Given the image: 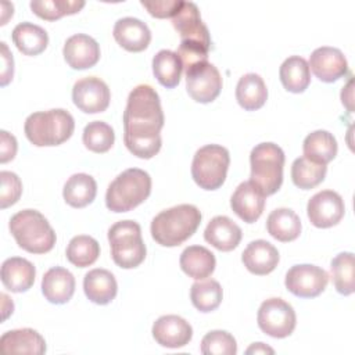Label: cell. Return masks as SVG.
I'll list each match as a JSON object with an SVG mask.
<instances>
[{
    "label": "cell",
    "mask_w": 355,
    "mask_h": 355,
    "mask_svg": "<svg viewBox=\"0 0 355 355\" xmlns=\"http://www.w3.org/2000/svg\"><path fill=\"white\" fill-rule=\"evenodd\" d=\"M83 290L86 297L98 305L110 304L118 291L115 276L107 269H92L85 275Z\"/></svg>",
    "instance_id": "obj_25"
},
{
    "label": "cell",
    "mask_w": 355,
    "mask_h": 355,
    "mask_svg": "<svg viewBox=\"0 0 355 355\" xmlns=\"http://www.w3.org/2000/svg\"><path fill=\"white\" fill-rule=\"evenodd\" d=\"M72 100L80 111L97 114L108 108L111 93L104 80L96 76H86L73 85Z\"/></svg>",
    "instance_id": "obj_12"
},
{
    "label": "cell",
    "mask_w": 355,
    "mask_h": 355,
    "mask_svg": "<svg viewBox=\"0 0 355 355\" xmlns=\"http://www.w3.org/2000/svg\"><path fill=\"white\" fill-rule=\"evenodd\" d=\"M85 7L83 0H32L31 10L42 19L55 21L64 15L79 12Z\"/></svg>",
    "instance_id": "obj_38"
},
{
    "label": "cell",
    "mask_w": 355,
    "mask_h": 355,
    "mask_svg": "<svg viewBox=\"0 0 355 355\" xmlns=\"http://www.w3.org/2000/svg\"><path fill=\"white\" fill-rule=\"evenodd\" d=\"M230 155L219 144H207L197 150L191 162V176L204 190L219 189L226 179Z\"/></svg>",
    "instance_id": "obj_8"
},
{
    "label": "cell",
    "mask_w": 355,
    "mask_h": 355,
    "mask_svg": "<svg viewBox=\"0 0 355 355\" xmlns=\"http://www.w3.org/2000/svg\"><path fill=\"white\" fill-rule=\"evenodd\" d=\"M258 326L259 329L275 338L288 337L297 323L294 308L282 298L265 300L258 309Z\"/></svg>",
    "instance_id": "obj_9"
},
{
    "label": "cell",
    "mask_w": 355,
    "mask_h": 355,
    "mask_svg": "<svg viewBox=\"0 0 355 355\" xmlns=\"http://www.w3.org/2000/svg\"><path fill=\"white\" fill-rule=\"evenodd\" d=\"M140 4L155 18H172L178 10L182 7V0H154V1H144L141 0Z\"/></svg>",
    "instance_id": "obj_43"
},
{
    "label": "cell",
    "mask_w": 355,
    "mask_h": 355,
    "mask_svg": "<svg viewBox=\"0 0 355 355\" xmlns=\"http://www.w3.org/2000/svg\"><path fill=\"white\" fill-rule=\"evenodd\" d=\"M42 293L51 304H65L75 293L73 275L61 266L49 269L42 279Z\"/></svg>",
    "instance_id": "obj_24"
},
{
    "label": "cell",
    "mask_w": 355,
    "mask_h": 355,
    "mask_svg": "<svg viewBox=\"0 0 355 355\" xmlns=\"http://www.w3.org/2000/svg\"><path fill=\"white\" fill-rule=\"evenodd\" d=\"M336 137L327 130H315L309 133L302 144L304 157L316 162L327 165L337 155Z\"/></svg>",
    "instance_id": "obj_32"
},
{
    "label": "cell",
    "mask_w": 355,
    "mask_h": 355,
    "mask_svg": "<svg viewBox=\"0 0 355 355\" xmlns=\"http://www.w3.org/2000/svg\"><path fill=\"white\" fill-rule=\"evenodd\" d=\"M12 42L25 55H37L49 44L47 32L32 22H21L12 31Z\"/></svg>",
    "instance_id": "obj_29"
},
{
    "label": "cell",
    "mask_w": 355,
    "mask_h": 355,
    "mask_svg": "<svg viewBox=\"0 0 355 355\" xmlns=\"http://www.w3.org/2000/svg\"><path fill=\"white\" fill-rule=\"evenodd\" d=\"M179 263L189 277L201 280L214 273L216 259L208 248L202 245H190L180 254Z\"/></svg>",
    "instance_id": "obj_26"
},
{
    "label": "cell",
    "mask_w": 355,
    "mask_h": 355,
    "mask_svg": "<svg viewBox=\"0 0 355 355\" xmlns=\"http://www.w3.org/2000/svg\"><path fill=\"white\" fill-rule=\"evenodd\" d=\"M82 139L87 150L101 154L107 153L112 147L115 141V133L108 123L103 121H93L85 126Z\"/></svg>",
    "instance_id": "obj_39"
},
{
    "label": "cell",
    "mask_w": 355,
    "mask_h": 355,
    "mask_svg": "<svg viewBox=\"0 0 355 355\" xmlns=\"http://www.w3.org/2000/svg\"><path fill=\"white\" fill-rule=\"evenodd\" d=\"M251 182L266 197L275 194L283 183L284 153L275 143H259L250 154Z\"/></svg>",
    "instance_id": "obj_6"
},
{
    "label": "cell",
    "mask_w": 355,
    "mask_h": 355,
    "mask_svg": "<svg viewBox=\"0 0 355 355\" xmlns=\"http://www.w3.org/2000/svg\"><path fill=\"white\" fill-rule=\"evenodd\" d=\"M100 255V244L96 239L80 234L71 239L67 247V258L68 261L78 266L86 268L93 265Z\"/></svg>",
    "instance_id": "obj_36"
},
{
    "label": "cell",
    "mask_w": 355,
    "mask_h": 355,
    "mask_svg": "<svg viewBox=\"0 0 355 355\" xmlns=\"http://www.w3.org/2000/svg\"><path fill=\"white\" fill-rule=\"evenodd\" d=\"M327 282L329 275L323 268L302 263L288 269L284 284L291 294L300 298H313L324 291Z\"/></svg>",
    "instance_id": "obj_11"
},
{
    "label": "cell",
    "mask_w": 355,
    "mask_h": 355,
    "mask_svg": "<svg viewBox=\"0 0 355 355\" xmlns=\"http://www.w3.org/2000/svg\"><path fill=\"white\" fill-rule=\"evenodd\" d=\"M97 194V183L87 173H75L64 184L62 196L68 205L83 208L93 202Z\"/></svg>",
    "instance_id": "obj_30"
},
{
    "label": "cell",
    "mask_w": 355,
    "mask_h": 355,
    "mask_svg": "<svg viewBox=\"0 0 355 355\" xmlns=\"http://www.w3.org/2000/svg\"><path fill=\"white\" fill-rule=\"evenodd\" d=\"M183 65L172 50H159L153 58V72L157 80L166 89H172L179 85Z\"/></svg>",
    "instance_id": "obj_33"
},
{
    "label": "cell",
    "mask_w": 355,
    "mask_h": 355,
    "mask_svg": "<svg viewBox=\"0 0 355 355\" xmlns=\"http://www.w3.org/2000/svg\"><path fill=\"white\" fill-rule=\"evenodd\" d=\"M1 144H0V162L6 164L11 161L17 154V140L7 130H1Z\"/></svg>",
    "instance_id": "obj_44"
},
{
    "label": "cell",
    "mask_w": 355,
    "mask_h": 355,
    "mask_svg": "<svg viewBox=\"0 0 355 355\" xmlns=\"http://www.w3.org/2000/svg\"><path fill=\"white\" fill-rule=\"evenodd\" d=\"M0 179H1L0 205L4 209L10 205H14L19 200L22 194V182L18 178V175L10 171H1Z\"/></svg>",
    "instance_id": "obj_42"
},
{
    "label": "cell",
    "mask_w": 355,
    "mask_h": 355,
    "mask_svg": "<svg viewBox=\"0 0 355 355\" xmlns=\"http://www.w3.org/2000/svg\"><path fill=\"white\" fill-rule=\"evenodd\" d=\"M245 352L247 354H273L275 351L263 343H254L251 347L247 348Z\"/></svg>",
    "instance_id": "obj_47"
},
{
    "label": "cell",
    "mask_w": 355,
    "mask_h": 355,
    "mask_svg": "<svg viewBox=\"0 0 355 355\" xmlns=\"http://www.w3.org/2000/svg\"><path fill=\"white\" fill-rule=\"evenodd\" d=\"M1 46V86H6L11 82L12 75H14V60H12V54L10 53L7 44L4 42L0 43Z\"/></svg>",
    "instance_id": "obj_45"
},
{
    "label": "cell",
    "mask_w": 355,
    "mask_h": 355,
    "mask_svg": "<svg viewBox=\"0 0 355 355\" xmlns=\"http://www.w3.org/2000/svg\"><path fill=\"white\" fill-rule=\"evenodd\" d=\"M341 101H343V104L347 105L348 111L352 110V105H351V101H352V79H349V82L347 83V86L343 87V92H341Z\"/></svg>",
    "instance_id": "obj_46"
},
{
    "label": "cell",
    "mask_w": 355,
    "mask_h": 355,
    "mask_svg": "<svg viewBox=\"0 0 355 355\" xmlns=\"http://www.w3.org/2000/svg\"><path fill=\"white\" fill-rule=\"evenodd\" d=\"M35 276L33 263L25 258L11 257L1 265V283L12 293L28 291L35 283Z\"/></svg>",
    "instance_id": "obj_22"
},
{
    "label": "cell",
    "mask_w": 355,
    "mask_h": 355,
    "mask_svg": "<svg viewBox=\"0 0 355 355\" xmlns=\"http://www.w3.org/2000/svg\"><path fill=\"white\" fill-rule=\"evenodd\" d=\"M186 89L189 96L197 103L214 101L222 90V76L211 62H201L184 71Z\"/></svg>",
    "instance_id": "obj_10"
},
{
    "label": "cell",
    "mask_w": 355,
    "mask_h": 355,
    "mask_svg": "<svg viewBox=\"0 0 355 355\" xmlns=\"http://www.w3.org/2000/svg\"><path fill=\"white\" fill-rule=\"evenodd\" d=\"M279 259L277 248L266 240L251 241L241 254V261L247 270L258 276L273 272Z\"/></svg>",
    "instance_id": "obj_20"
},
{
    "label": "cell",
    "mask_w": 355,
    "mask_h": 355,
    "mask_svg": "<svg viewBox=\"0 0 355 355\" xmlns=\"http://www.w3.org/2000/svg\"><path fill=\"white\" fill-rule=\"evenodd\" d=\"M154 340L166 348H182L190 343L193 329L190 323L178 315H164L153 324Z\"/></svg>",
    "instance_id": "obj_16"
},
{
    "label": "cell",
    "mask_w": 355,
    "mask_h": 355,
    "mask_svg": "<svg viewBox=\"0 0 355 355\" xmlns=\"http://www.w3.org/2000/svg\"><path fill=\"white\" fill-rule=\"evenodd\" d=\"M236 98L245 111L261 108L268 98V89L263 79L252 72L243 75L236 86Z\"/></svg>",
    "instance_id": "obj_27"
},
{
    "label": "cell",
    "mask_w": 355,
    "mask_h": 355,
    "mask_svg": "<svg viewBox=\"0 0 355 355\" xmlns=\"http://www.w3.org/2000/svg\"><path fill=\"white\" fill-rule=\"evenodd\" d=\"M0 351L6 355H42L46 352V341L36 330L29 327L10 330L0 337Z\"/></svg>",
    "instance_id": "obj_21"
},
{
    "label": "cell",
    "mask_w": 355,
    "mask_h": 355,
    "mask_svg": "<svg viewBox=\"0 0 355 355\" xmlns=\"http://www.w3.org/2000/svg\"><path fill=\"white\" fill-rule=\"evenodd\" d=\"M266 229L273 239L282 243H288L300 236L301 220L293 209L277 208L269 214L266 220Z\"/></svg>",
    "instance_id": "obj_28"
},
{
    "label": "cell",
    "mask_w": 355,
    "mask_h": 355,
    "mask_svg": "<svg viewBox=\"0 0 355 355\" xmlns=\"http://www.w3.org/2000/svg\"><path fill=\"white\" fill-rule=\"evenodd\" d=\"M164 112L159 96L150 85L136 86L123 111V143L136 157L150 159L161 150Z\"/></svg>",
    "instance_id": "obj_1"
},
{
    "label": "cell",
    "mask_w": 355,
    "mask_h": 355,
    "mask_svg": "<svg viewBox=\"0 0 355 355\" xmlns=\"http://www.w3.org/2000/svg\"><path fill=\"white\" fill-rule=\"evenodd\" d=\"M201 223L196 205L180 204L161 211L151 222L153 239L164 247H176L190 239Z\"/></svg>",
    "instance_id": "obj_2"
},
{
    "label": "cell",
    "mask_w": 355,
    "mask_h": 355,
    "mask_svg": "<svg viewBox=\"0 0 355 355\" xmlns=\"http://www.w3.org/2000/svg\"><path fill=\"white\" fill-rule=\"evenodd\" d=\"M201 352L204 355H234L237 352V344L230 333L212 330L202 337Z\"/></svg>",
    "instance_id": "obj_40"
},
{
    "label": "cell",
    "mask_w": 355,
    "mask_h": 355,
    "mask_svg": "<svg viewBox=\"0 0 355 355\" xmlns=\"http://www.w3.org/2000/svg\"><path fill=\"white\" fill-rule=\"evenodd\" d=\"M208 51L209 49L205 47L204 44L198 43V42H190V40H184L180 42L176 54L179 55L182 65L186 69L198 65L201 62H207L208 61Z\"/></svg>",
    "instance_id": "obj_41"
},
{
    "label": "cell",
    "mask_w": 355,
    "mask_h": 355,
    "mask_svg": "<svg viewBox=\"0 0 355 355\" xmlns=\"http://www.w3.org/2000/svg\"><path fill=\"white\" fill-rule=\"evenodd\" d=\"M309 69L313 75L326 83H331L343 78L348 71V62L343 51L336 47H318L309 57Z\"/></svg>",
    "instance_id": "obj_15"
},
{
    "label": "cell",
    "mask_w": 355,
    "mask_h": 355,
    "mask_svg": "<svg viewBox=\"0 0 355 355\" xmlns=\"http://www.w3.org/2000/svg\"><path fill=\"white\" fill-rule=\"evenodd\" d=\"M330 270L334 287L340 294L349 295L355 291V266L352 252H340L338 255H336L331 259Z\"/></svg>",
    "instance_id": "obj_37"
},
{
    "label": "cell",
    "mask_w": 355,
    "mask_h": 355,
    "mask_svg": "<svg viewBox=\"0 0 355 355\" xmlns=\"http://www.w3.org/2000/svg\"><path fill=\"white\" fill-rule=\"evenodd\" d=\"M327 172V166L323 164H316L304 155L294 159L291 165V179L293 183L302 189L309 190L316 187L319 183L324 180Z\"/></svg>",
    "instance_id": "obj_34"
},
{
    "label": "cell",
    "mask_w": 355,
    "mask_h": 355,
    "mask_svg": "<svg viewBox=\"0 0 355 355\" xmlns=\"http://www.w3.org/2000/svg\"><path fill=\"white\" fill-rule=\"evenodd\" d=\"M116 43L128 51L139 53L148 47L151 32L148 26L139 18L125 17L115 22L112 31Z\"/></svg>",
    "instance_id": "obj_19"
},
{
    "label": "cell",
    "mask_w": 355,
    "mask_h": 355,
    "mask_svg": "<svg viewBox=\"0 0 355 355\" xmlns=\"http://www.w3.org/2000/svg\"><path fill=\"white\" fill-rule=\"evenodd\" d=\"M233 212L247 223H254L263 212L265 196L251 182H243L234 190L230 198Z\"/></svg>",
    "instance_id": "obj_18"
},
{
    "label": "cell",
    "mask_w": 355,
    "mask_h": 355,
    "mask_svg": "<svg viewBox=\"0 0 355 355\" xmlns=\"http://www.w3.org/2000/svg\"><path fill=\"white\" fill-rule=\"evenodd\" d=\"M279 76L286 90L291 93H302L309 86L311 69L305 58L291 55L280 65Z\"/></svg>",
    "instance_id": "obj_31"
},
{
    "label": "cell",
    "mask_w": 355,
    "mask_h": 355,
    "mask_svg": "<svg viewBox=\"0 0 355 355\" xmlns=\"http://www.w3.org/2000/svg\"><path fill=\"white\" fill-rule=\"evenodd\" d=\"M150 193V175L143 169L129 168L110 183L105 193V205L112 212H128L144 202Z\"/></svg>",
    "instance_id": "obj_5"
},
{
    "label": "cell",
    "mask_w": 355,
    "mask_h": 355,
    "mask_svg": "<svg viewBox=\"0 0 355 355\" xmlns=\"http://www.w3.org/2000/svg\"><path fill=\"white\" fill-rule=\"evenodd\" d=\"M73 129V116L62 108L33 112L24 125L26 139L37 147L62 144L72 136Z\"/></svg>",
    "instance_id": "obj_3"
},
{
    "label": "cell",
    "mask_w": 355,
    "mask_h": 355,
    "mask_svg": "<svg viewBox=\"0 0 355 355\" xmlns=\"http://www.w3.org/2000/svg\"><path fill=\"white\" fill-rule=\"evenodd\" d=\"M172 25L180 36V42H198L211 49V36L204 25L200 10L193 1H183L182 7L172 17Z\"/></svg>",
    "instance_id": "obj_14"
},
{
    "label": "cell",
    "mask_w": 355,
    "mask_h": 355,
    "mask_svg": "<svg viewBox=\"0 0 355 355\" xmlns=\"http://www.w3.org/2000/svg\"><path fill=\"white\" fill-rule=\"evenodd\" d=\"M190 298L193 305L200 312L215 311L223 298L222 286L214 279H207L202 282H196L190 288Z\"/></svg>",
    "instance_id": "obj_35"
},
{
    "label": "cell",
    "mask_w": 355,
    "mask_h": 355,
    "mask_svg": "<svg viewBox=\"0 0 355 355\" xmlns=\"http://www.w3.org/2000/svg\"><path fill=\"white\" fill-rule=\"evenodd\" d=\"M204 239L219 251H232L241 241V229L230 218L218 215L205 227Z\"/></svg>",
    "instance_id": "obj_23"
},
{
    "label": "cell",
    "mask_w": 355,
    "mask_h": 355,
    "mask_svg": "<svg viewBox=\"0 0 355 355\" xmlns=\"http://www.w3.org/2000/svg\"><path fill=\"white\" fill-rule=\"evenodd\" d=\"M345 212L341 196L333 190H322L311 197L306 205V214L311 223L326 229L337 225Z\"/></svg>",
    "instance_id": "obj_13"
},
{
    "label": "cell",
    "mask_w": 355,
    "mask_h": 355,
    "mask_svg": "<svg viewBox=\"0 0 355 355\" xmlns=\"http://www.w3.org/2000/svg\"><path fill=\"white\" fill-rule=\"evenodd\" d=\"M8 227L17 244L31 254H46L55 244V232L36 209H22L14 214Z\"/></svg>",
    "instance_id": "obj_4"
},
{
    "label": "cell",
    "mask_w": 355,
    "mask_h": 355,
    "mask_svg": "<svg viewBox=\"0 0 355 355\" xmlns=\"http://www.w3.org/2000/svg\"><path fill=\"white\" fill-rule=\"evenodd\" d=\"M112 261L123 269L139 266L146 258V244L140 225L135 220H119L108 230Z\"/></svg>",
    "instance_id": "obj_7"
},
{
    "label": "cell",
    "mask_w": 355,
    "mask_h": 355,
    "mask_svg": "<svg viewBox=\"0 0 355 355\" xmlns=\"http://www.w3.org/2000/svg\"><path fill=\"white\" fill-rule=\"evenodd\" d=\"M62 54L72 69H86L98 62L100 46L92 36L76 33L67 39Z\"/></svg>",
    "instance_id": "obj_17"
}]
</instances>
